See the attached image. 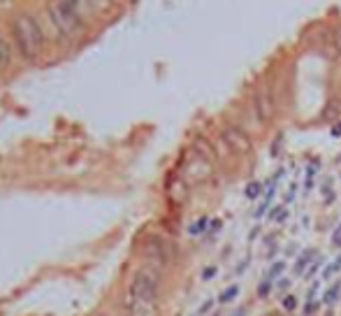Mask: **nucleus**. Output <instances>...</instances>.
<instances>
[{
    "label": "nucleus",
    "instance_id": "f257e3e1",
    "mask_svg": "<svg viewBox=\"0 0 341 316\" xmlns=\"http://www.w3.org/2000/svg\"><path fill=\"white\" fill-rule=\"evenodd\" d=\"M12 37L19 56L28 63H35L44 51V30L40 21L28 12H19L12 21Z\"/></svg>",
    "mask_w": 341,
    "mask_h": 316
},
{
    "label": "nucleus",
    "instance_id": "f03ea898",
    "mask_svg": "<svg viewBox=\"0 0 341 316\" xmlns=\"http://www.w3.org/2000/svg\"><path fill=\"white\" fill-rule=\"evenodd\" d=\"M49 19L58 30V37H79L84 33V14L70 0H54L49 5Z\"/></svg>",
    "mask_w": 341,
    "mask_h": 316
},
{
    "label": "nucleus",
    "instance_id": "7ed1b4c3",
    "mask_svg": "<svg viewBox=\"0 0 341 316\" xmlns=\"http://www.w3.org/2000/svg\"><path fill=\"white\" fill-rule=\"evenodd\" d=\"M253 107H256V114L260 123H269L276 114V105H274V93H271V84H260L253 93Z\"/></svg>",
    "mask_w": 341,
    "mask_h": 316
},
{
    "label": "nucleus",
    "instance_id": "20e7f679",
    "mask_svg": "<svg viewBox=\"0 0 341 316\" xmlns=\"http://www.w3.org/2000/svg\"><path fill=\"white\" fill-rule=\"evenodd\" d=\"M223 142L228 144V149H232L239 156H246L253 151L251 135H248L244 128H237V125H225V128H223Z\"/></svg>",
    "mask_w": 341,
    "mask_h": 316
},
{
    "label": "nucleus",
    "instance_id": "39448f33",
    "mask_svg": "<svg viewBox=\"0 0 341 316\" xmlns=\"http://www.w3.org/2000/svg\"><path fill=\"white\" fill-rule=\"evenodd\" d=\"M123 316H161V302L123 296Z\"/></svg>",
    "mask_w": 341,
    "mask_h": 316
},
{
    "label": "nucleus",
    "instance_id": "423d86ee",
    "mask_svg": "<svg viewBox=\"0 0 341 316\" xmlns=\"http://www.w3.org/2000/svg\"><path fill=\"white\" fill-rule=\"evenodd\" d=\"M211 172H214V167H211V161L209 158H204V156H195L188 165H186V181L188 184H202V181H207L211 177Z\"/></svg>",
    "mask_w": 341,
    "mask_h": 316
},
{
    "label": "nucleus",
    "instance_id": "0eeeda50",
    "mask_svg": "<svg viewBox=\"0 0 341 316\" xmlns=\"http://www.w3.org/2000/svg\"><path fill=\"white\" fill-rule=\"evenodd\" d=\"M12 56H14V49H12V45L5 40V37L0 35V75L7 70V68L12 66Z\"/></svg>",
    "mask_w": 341,
    "mask_h": 316
},
{
    "label": "nucleus",
    "instance_id": "6e6552de",
    "mask_svg": "<svg viewBox=\"0 0 341 316\" xmlns=\"http://www.w3.org/2000/svg\"><path fill=\"white\" fill-rule=\"evenodd\" d=\"M341 296V284H334L330 291L323 296V305H334V300Z\"/></svg>",
    "mask_w": 341,
    "mask_h": 316
},
{
    "label": "nucleus",
    "instance_id": "1a4fd4ad",
    "mask_svg": "<svg viewBox=\"0 0 341 316\" xmlns=\"http://www.w3.org/2000/svg\"><path fill=\"white\" fill-rule=\"evenodd\" d=\"M260 191H262V184L260 181H251V184L246 186V198H248V200H256L258 196H260Z\"/></svg>",
    "mask_w": 341,
    "mask_h": 316
},
{
    "label": "nucleus",
    "instance_id": "9d476101",
    "mask_svg": "<svg viewBox=\"0 0 341 316\" xmlns=\"http://www.w3.org/2000/svg\"><path fill=\"white\" fill-rule=\"evenodd\" d=\"M336 272H341V256L334 258V261L330 263V267H325V272H323V279H332Z\"/></svg>",
    "mask_w": 341,
    "mask_h": 316
},
{
    "label": "nucleus",
    "instance_id": "9b49d317",
    "mask_svg": "<svg viewBox=\"0 0 341 316\" xmlns=\"http://www.w3.org/2000/svg\"><path fill=\"white\" fill-rule=\"evenodd\" d=\"M311 258H313V251H306L304 256H302V258H300V261H297V265H295V272H297V275H302V272H304L306 263L311 261Z\"/></svg>",
    "mask_w": 341,
    "mask_h": 316
},
{
    "label": "nucleus",
    "instance_id": "f8f14e48",
    "mask_svg": "<svg viewBox=\"0 0 341 316\" xmlns=\"http://www.w3.org/2000/svg\"><path fill=\"white\" fill-rule=\"evenodd\" d=\"M237 293H239V286H230L225 293L221 296V302H232L237 298Z\"/></svg>",
    "mask_w": 341,
    "mask_h": 316
},
{
    "label": "nucleus",
    "instance_id": "ddd939ff",
    "mask_svg": "<svg viewBox=\"0 0 341 316\" xmlns=\"http://www.w3.org/2000/svg\"><path fill=\"white\" fill-rule=\"evenodd\" d=\"M269 291H271V284H269V279H267V281H262L260 286H258V296H260V298L269 296Z\"/></svg>",
    "mask_w": 341,
    "mask_h": 316
},
{
    "label": "nucleus",
    "instance_id": "4468645a",
    "mask_svg": "<svg viewBox=\"0 0 341 316\" xmlns=\"http://www.w3.org/2000/svg\"><path fill=\"white\" fill-rule=\"evenodd\" d=\"M334 49H336L339 60H341V28H336V33H334Z\"/></svg>",
    "mask_w": 341,
    "mask_h": 316
},
{
    "label": "nucleus",
    "instance_id": "2eb2a0df",
    "mask_svg": "<svg viewBox=\"0 0 341 316\" xmlns=\"http://www.w3.org/2000/svg\"><path fill=\"white\" fill-rule=\"evenodd\" d=\"M283 307H286L288 311H290V309H295V307H297V300H295V298H292V296L283 298Z\"/></svg>",
    "mask_w": 341,
    "mask_h": 316
},
{
    "label": "nucleus",
    "instance_id": "dca6fc26",
    "mask_svg": "<svg viewBox=\"0 0 341 316\" xmlns=\"http://www.w3.org/2000/svg\"><path fill=\"white\" fill-rule=\"evenodd\" d=\"M281 270H286V263H274V267L269 270V277H276Z\"/></svg>",
    "mask_w": 341,
    "mask_h": 316
},
{
    "label": "nucleus",
    "instance_id": "f3484780",
    "mask_svg": "<svg viewBox=\"0 0 341 316\" xmlns=\"http://www.w3.org/2000/svg\"><path fill=\"white\" fill-rule=\"evenodd\" d=\"M207 223H209V221H207V219L197 221L195 226H193V228H191V233H202V230H204V226H207Z\"/></svg>",
    "mask_w": 341,
    "mask_h": 316
},
{
    "label": "nucleus",
    "instance_id": "a211bd4d",
    "mask_svg": "<svg viewBox=\"0 0 341 316\" xmlns=\"http://www.w3.org/2000/svg\"><path fill=\"white\" fill-rule=\"evenodd\" d=\"M332 246H341V226L334 230V235H332Z\"/></svg>",
    "mask_w": 341,
    "mask_h": 316
},
{
    "label": "nucleus",
    "instance_id": "6ab92c4d",
    "mask_svg": "<svg viewBox=\"0 0 341 316\" xmlns=\"http://www.w3.org/2000/svg\"><path fill=\"white\" fill-rule=\"evenodd\" d=\"M279 288H281V291H288V288H290V281H288V279H279Z\"/></svg>",
    "mask_w": 341,
    "mask_h": 316
},
{
    "label": "nucleus",
    "instance_id": "aec40b11",
    "mask_svg": "<svg viewBox=\"0 0 341 316\" xmlns=\"http://www.w3.org/2000/svg\"><path fill=\"white\" fill-rule=\"evenodd\" d=\"M332 133H334V135H341V123L334 125V128H332Z\"/></svg>",
    "mask_w": 341,
    "mask_h": 316
},
{
    "label": "nucleus",
    "instance_id": "412c9836",
    "mask_svg": "<svg viewBox=\"0 0 341 316\" xmlns=\"http://www.w3.org/2000/svg\"><path fill=\"white\" fill-rule=\"evenodd\" d=\"M214 275H216V270L211 267V270H207V272H204V279H207V277H214Z\"/></svg>",
    "mask_w": 341,
    "mask_h": 316
},
{
    "label": "nucleus",
    "instance_id": "4be33fe9",
    "mask_svg": "<svg viewBox=\"0 0 341 316\" xmlns=\"http://www.w3.org/2000/svg\"><path fill=\"white\" fill-rule=\"evenodd\" d=\"M96 316H109V314H96Z\"/></svg>",
    "mask_w": 341,
    "mask_h": 316
}]
</instances>
